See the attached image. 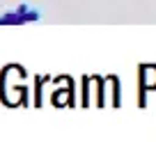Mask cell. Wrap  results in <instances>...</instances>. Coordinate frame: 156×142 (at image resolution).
Instances as JSON below:
<instances>
[{"instance_id":"6da1fadb","label":"cell","mask_w":156,"mask_h":142,"mask_svg":"<svg viewBox=\"0 0 156 142\" xmlns=\"http://www.w3.org/2000/svg\"><path fill=\"white\" fill-rule=\"evenodd\" d=\"M19 12H21V16L25 19V23H34V21H41V9L39 7H32L28 2V0H23V2H19Z\"/></svg>"},{"instance_id":"7a4b0ae2","label":"cell","mask_w":156,"mask_h":142,"mask_svg":"<svg viewBox=\"0 0 156 142\" xmlns=\"http://www.w3.org/2000/svg\"><path fill=\"white\" fill-rule=\"evenodd\" d=\"M2 19H5L7 25H23L25 23V19L21 16L19 7H9V9H5V12H2Z\"/></svg>"},{"instance_id":"3957f363","label":"cell","mask_w":156,"mask_h":142,"mask_svg":"<svg viewBox=\"0 0 156 142\" xmlns=\"http://www.w3.org/2000/svg\"><path fill=\"white\" fill-rule=\"evenodd\" d=\"M0 25H7V23H5V19H2V16H0Z\"/></svg>"}]
</instances>
